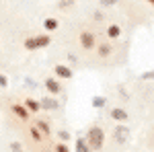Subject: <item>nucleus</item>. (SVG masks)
Returning a JSON list of instances; mask_svg holds the SVG:
<instances>
[{
  "mask_svg": "<svg viewBox=\"0 0 154 152\" xmlns=\"http://www.w3.org/2000/svg\"><path fill=\"white\" fill-rule=\"evenodd\" d=\"M105 144V134L101 128H91L88 129V146L91 150H101Z\"/></svg>",
  "mask_w": 154,
  "mask_h": 152,
  "instance_id": "nucleus-1",
  "label": "nucleus"
},
{
  "mask_svg": "<svg viewBox=\"0 0 154 152\" xmlns=\"http://www.w3.org/2000/svg\"><path fill=\"white\" fill-rule=\"evenodd\" d=\"M49 45V37L48 35H39V37H29L25 41L27 49H39V47H48Z\"/></svg>",
  "mask_w": 154,
  "mask_h": 152,
  "instance_id": "nucleus-2",
  "label": "nucleus"
},
{
  "mask_svg": "<svg viewBox=\"0 0 154 152\" xmlns=\"http://www.w3.org/2000/svg\"><path fill=\"white\" fill-rule=\"evenodd\" d=\"M113 140L117 142V144H125V142L130 140V128L117 126V128L113 129Z\"/></svg>",
  "mask_w": 154,
  "mask_h": 152,
  "instance_id": "nucleus-3",
  "label": "nucleus"
},
{
  "mask_svg": "<svg viewBox=\"0 0 154 152\" xmlns=\"http://www.w3.org/2000/svg\"><path fill=\"white\" fill-rule=\"evenodd\" d=\"M80 43H82L84 49H93V47H95V35L88 33V31L80 33Z\"/></svg>",
  "mask_w": 154,
  "mask_h": 152,
  "instance_id": "nucleus-4",
  "label": "nucleus"
},
{
  "mask_svg": "<svg viewBox=\"0 0 154 152\" xmlns=\"http://www.w3.org/2000/svg\"><path fill=\"white\" fill-rule=\"evenodd\" d=\"M56 74H58L60 78H72V70L68 66H62V64L56 66Z\"/></svg>",
  "mask_w": 154,
  "mask_h": 152,
  "instance_id": "nucleus-5",
  "label": "nucleus"
},
{
  "mask_svg": "<svg viewBox=\"0 0 154 152\" xmlns=\"http://www.w3.org/2000/svg\"><path fill=\"white\" fill-rule=\"evenodd\" d=\"M45 86H48V91H49V93H54V95H58L60 91H62L60 82H58V80H54V78H48V80H45Z\"/></svg>",
  "mask_w": 154,
  "mask_h": 152,
  "instance_id": "nucleus-6",
  "label": "nucleus"
},
{
  "mask_svg": "<svg viewBox=\"0 0 154 152\" xmlns=\"http://www.w3.org/2000/svg\"><path fill=\"white\" fill-rule=\"evenodd\" d=\"M111 117L117 119V121H125V119H128V113H125L123 109H113V111H111Z\"/></svg>",
  "mask_w": 154,
  "mask_h": 152,
  "instance_id": "nucleus-7",
  "label": "nucleus"
},
{
  "mask_svg": "<svg viewBox=\"0 0 154 152\" xmlns=\"http://www.w3.org/2000/svg\"><path fill=\"white\" fill-rule=\"evenodd\" d=\"M39 107H45V109H58V101H56V99H48V97H45V99L41 101V105H39Z\"/></svg>",
  "mask_w": 154,
  "mask_h": 152,
  "instance_id": "nucleus-8",
  "label": "nucleus"
},
{
  "mask_svg": "<svg viewBox=\"0 0 154 152\" xmlns=\"http://www.w3.org/2000/svg\"><path fill=\"white\" fill-rule=\"evenodd\" d=\"M12 111L17 113V117H21V119H27V117H29V113H27V109H25L23 105H14Z\"/></svg>",
  "mask_w": 154,
  "mask_h": 152,
  "instance_id": "nucleus-9",
  "label": "nucleus"
},
{
  "mask_svg": "<svg viewBox=\"0 0 154 152\" xmlns=\"http://www.w3.org/2000/svg\"><path fill=\"white\" fill-rule=\"evenodd\" d=\"M76 152H93L91 148H88V144L80 138V140H76Z\"/></svg>",
  "mask_w": 154,
  "mask_h": 152,
  "instance_id": "nucleus-10",
  "label": "nucleus"
},
{
  "mask_svg": "<svg viewBox=\"0 0 154 152\" xmlns=\"http://www.w3.org/2000/svg\"><path fill=\"white\" fill-rule=\"evenodd\" d=\"M25 109H29V111H33V113H37V111H39V103H35V101H31V99H27V103H25Z\"/></svg>",
  "mask_w": 154,
  "mask_h": 152,
  "instance_id": "nucleus-11",
  "label": "nucleus"
},
{
  "mask_svg": "<svg viewBox=\"0 0 154 152\" xmlns=\"http://www.w3.org/2000/svg\"><path fill=\"white\" fill-rule=\"evenodd\" d=\"M45 29H48V31H56V29H58V21H56V19H45Z\"/></svg>",
  "mask_w": 154,
  "mask_h": 152,
  "instance_id": "nucleus-12",
  "label": "nucleus"
},
{
  "mask_svg": "<svg viewBox=\"0 0 154 152\" xmlns=\"http://www.w3.org/2000/svg\"><path fill=\"white\" fill-rule=\"evenodd\" d=\"M119 33H121V29H119L117 25H111V27L107 29V35L109 37H119Z\"/></svg>",
  "mask_w": 154,
  "mask_h": 152,
  "instance_id": "nucleus-13",
  "label": "nucleus"
},
{
  "mask_svg": "<svg viewBox=\"0 0 154 152\" xmlns=\"http://www.w3.org/2000/svg\"><path fill=\"white\" fill-rule=\"evenodd\" d=\"M109 51H111V47H109V45H101V47H99V56H101V58L109 56Z\"/></svg>",
  "mask_w": 154,
  "mask_h": 152,
  "instance_id": "nucleus-14",
  "label": "nucleus"
},
{
  "mask_svg": "<svg viewBox=\"0 0 154 152\" xmlns=\"http://www.w3.org/2000/svg\"><path fill=\"white\" fill-rule=\"evenodd\" d=\"M93 107H105V99L103 97H95L93 99Z\"/></svg>",
  "mask_w": 154,
  "mask_h": 152,
  "instance_id": "nucleus-15",
  "label": "nucleus"
},
{
  "mask_svg": "<svg viewBox=\"0 0 154 152\" xmlns=\"http://www.w3.org/2000/svg\"><path fill=\"white\" fill-rule=\"evenodd\" d=\"M4 86H8V78L4 74H0V88H4Z\"/></svg>",
  "mask_w": 154,
  "mask_h": 152,
  "instance_id": "nucleus-16",
  "label": "nucleus"
},
{
  "mask_svg": "<svg viewBox=\"0 0 154 152\" xmlns=\"http://www.w3.org/2000/svg\"><path fill=\"white\" fill-rule=\"evenodd\" d=\"M11 150L12 152H21V144H19V142H12V144H11Z\"/></svg>",
  "mask_w": 154,
  "mask_h": 152,
  "instance_id": "nucleus-17",
  "label": "nucleus"
},
{
  "mask_svg": "<svg viewBox=\"0 0 154 152\" xmlns=\"http://www.w3.org/2000/svg\"><path fill=\"white\" fill-rule=\"evenodd\" d=\"M37 126H39V128L43 129V132H45V134H49V126H48V123H45V121H39V123H37Z\"/></svg>",
  "mask_w": 154,
  "mask_h": 152,
  "instance_id": "nucleus-18",
  "label": "nucleus"
},
{
  "mask_svg": "<svg viewBox=\"0 0 154 152\" xmlns=\"http://www.w3.org/2000/svg\"><path fill=\"white\" fill-rule=\"evenodd\" d=\"M60 138H62V140L66 142V140H70V134H68V132H64V129H62V132H60Z\"/></svg>",
  "mask_w": 154,
  "mask_h": 152,
  "instance_id": "nucleus-19",
  "label": "nucleus"
},
{
  "mask_svg": "<svg viewBox=\"0 0 154 152\" xmlns=\"http://www.w3.org/2000/svg\"><path fill=\"white\" fill-rule=\"evenodd\" d=\"M31 136H33L35 140H39V138H41V136H39V132H37L35 128H31Z\"/></svg>",
  "mask_w": 154,
  "mask_h": 152,
  "instance_id": "nucleus-20",
  "label": "nucleus"
},
{
  "mask_svg": "<svg viewBox=\"0 0 154 152\" xmlns=\"http://www.w3.org/2000/svg\"><path fill=\"white\" fill-rule=\"evenodd\" d=\"M58 152H70V150H68V146H66V144H60V146H58Z\"/></svg>",
  "mask_w": 154,
  "mask_h": 152,
  "instance_id": "nucleus-21",
  "label": "nucleus"
},
{
  "mask_svg": "<svg viewBox=\"0 0 154 152\" xmlns=\"http://www.w3.org/2000/svg\"><path fill=\"white\" fill-rule=\"evenodd\" d=\"M115 2H117V0H101V4H103V6H109V4H115Z\"/></svg>",
  "mask_w": 154,
  "mask_h": 152,
  "instance_id": "nucleus-22",
  "label": "nucleus"
},
{
  "mask_svg": "<svg viewBox=\"0 0 154 152\" xmlns=\"http://www.w3.org/2000/svg\"><path fill=\"white\" fill-rule=\"evenodd\" d=\"M144 78H154V72H148V74H144Z\"/></svg>",
  "mask_w": 154,
  "mask_h": 152,
  "instance_id": "nucleus-23",
  "label": "nucleus"
},
{
  "mask_svg": "<svg viewBox=\"0 0 154 152\" xmlns=\"http://www.w3.org/2000/svg\"><path fill=\"white\" fill-rule=\"evenodd\" d=\"M148 2H152V4H154V0H148Z\"/></svg>",
  "mask_w": 154,
  "mask_h": 152,
  "instance_id": "nucleus-24",
  "label": "nucleus"
}]
</instances>
